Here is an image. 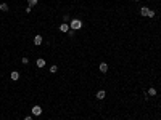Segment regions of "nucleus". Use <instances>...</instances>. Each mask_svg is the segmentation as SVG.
Listing matches in <instances>:
<instances>
[{
	"mask_svg": "<svg viewBox=\"0 0 161 120\" xmlns=\"http://www.w3.org/2000/svg\"><path fill=\"white\" fill-rule=\"evenodd\" d=\"M69 27L73 29V31H77V29L82 27V22H80V19H73V21L69 22Z\"/></svg>",
	"mask_w": 161,
	"mask_h": 120,
	"instance_id": "1",
	"label": "nucleus"
},
{
	"mask_svg": "<svg viewBox=\"0 0 161 120\" xmlns=\"http://www.w3.org/2000/svg\"><path fill=\"white\" fill-rule=\"evenodd\" d=\"M24 120H32V117H31V115H26V117H24Z\"/></svg>",
	"mask_w": 161,
	"mask_h": 120,
	"instance_id": "18",
	"label": "nucleus"
},
{
	"mask_svg": "<svg viewBox=\"0 0 161 120\" xmlns=\"http://www.w3.org/2000/svg\"><path fill=\"white\" fill-rule=\"evenodd\" d=\"M148 11H150V8L143 6V8H140V15H142V16H148Z\"/></svg>",
	"mask_w": 161,
	"mask_h": 120,
	"instance_id": "5",
	"label": "nucleus"
},
{
	"mask_svg": "<svg viewBox=\"0 0 161 120\" xmlns=\"http://www.w3.org/2000/svg\"><path fill=\"white\" fill-rule=\"evenodd\" d=\"M60 31L61 32H68L69 31V24H68V22H63V24L60 26Z\"/></svg>",
	"mask_w": 161,
	"mask_h": 120,
	"instance_id": "3",
	"label": "nucleus"
},
{
	"mask_svg": "<svg viewBox=\"0 0 161 120\" xmlns=\"http://www.w3.org/2000/svg\"><path fill=\"white\" fill-rule=\"evenodd\" d=\"M63 21H64V22H68V21H69V16L64 15V16H63Z\"/></svg>",
	"mask_w": 161,
	"mask_h": 120,
	"instance_id": "15",
	"label": "nucleus"
},
{
	"mask_svg": "<svg viewBox=\"0 0 161 120\" xmlns=\"http://www.w3.org/2000/svg\"><path fill=\"white\" fill-rule=\"evenodd\" d=\"M105 96H106V93H105L103 90H100V91L97 93V99H103V98H105Z\"/></svg>",
	"mask_w": 161,
	"mask_h": 120,
	"instance_id": "8",
	"label": "nucleus"
},
{
	"mask_svg": "<svg viewBox=\"0 0 161 120\" xmlns=\"http://www.w3.org/2000/svg\"><path fill=\"white\" fill-rule=\"evenodd\" d=\"M36 64H37V67H43V66H45V61H43L42 58H39L37 61H36Z\"/></svg>",
	"mask_w": 161,
	"mask_h": 120,
	"instance_id": "7",
	"label": "nucleus"
},
{
	"mask_svg": "<svg viewBox=\"0 0 161 120\" xmlns=\"http://www.w3.org/2000/svg\"><path fill=\"white\" fill-rule=\"evenodd\" d=\"M34 45H42V35H36L34 37Z\"/></svg>",
	"mask_w": 161,
	"mask_h": 120,
	"instance_id": "4",
	"label": "nucleus"
},
{
	"mask_svg": "<svg viewBox=\"0 0 161 120\" xmlns=\"http://www.w3.org/2000/svg\"><path fill=\"white\" fill-rule=\"evenodd\" d=\"M21 63H23V64H27V63H29V59H27V58H23Z\"/></svg>",
	"mask_w": 161,
	"mask_h": 120,
	"instance_id": "16",
	"label": "nucleus"
},
{
	"mask_svg": "<svg viewBox=\"0 0 161 120\" xmlns=\"http://www.w3.org/2000/svg\"><path fill=\"white\" fill-rule=\"evenodd\" d=\"M153 16H155V11L150 10V11H148V18H153Z\"/></svg>",
	"mask_w": 161,
	"mask_h": 120,
	"instance_id": "14",
	"label": "nucleus"
},
{
	"mask_svg": "<svg viewBox=\"0 0 161 120\" xmlns=\"http://www.w3.org/2000/svg\"><path fill=\"white\" fill-rule=\"evenodd\" d=\"M135 2H139V0H135Z\"/></svg>",
	"mask_w": 161,
	"mask_h": 120,
	"instance_id": "19",
	"label": "nucleus"
},
{
	"mask_svg": "<svg viewBox=\"0 0 161 120\" xmlns=\"http://www.w3.org/2000/svg\"><path fill=\"white\" fill-rule=\"evenodd\" d=\"M156 94V90L153 88V87H151V88H148V96H155Z\"/></svg>",
	"mask_w": 161,
	"mask_h": 120,
	"instance_id": "10",
	"label": "nucleus"
},
{
	"mask_svg": "<svg viewBox=\"0 0 161 120\" xmlns=\"http://www.w3.org/2000/svg\"><path fill=\"white\" fill-rule=\"evenodd\" d=\"M27 3H29V6H34L37 5V0H27Z\"/></svg>",
	"mask_w": 161,
	"mask_h": 120,
	"instance_id": "12",
	"label": "nucleus"
},
{
	"mask_svg": "<svg viewBox=\"0 0 161 120\" xmlns=\"http://www.w3.org/2000/svg\"><path fill=\"white\" fill-rule=\"evenodd\" d=\"M0 10L2 11H8V5H6V3H2V5H0Z\"/></svg>",
	"mask_w": 161,
	"mask_h": 120,
	"instance_id": "11",
	"label": "nucleus"
},
{
	"mask_svg": "<svg viewBox=\"0 0 161 120\" xmlns=\"http://www.w3.org/2000/svg\"><path fill=\"white\" fill-rule=\"evenodd\" d=\"M68 35H69V37H74V31H68Z\"/></svg>",
	"mask_w": 161,
	"mask_h": 120,
	"instance_id": "17",
	"label": "nucleus"
},
{
	"mask_svg": "<svg viewBox=\"0 0 161 120\" xmlns=\"http://www.w3.org/2000/svg\"><path fill=\"white\" fill-rule=\"evenodd\" d=\"M106 71H108V64H106V63H102V64H100V72L105 74Z\"/></svg>",
	"mask_w": 161,
	"mask_h": 120,
	"instance_id": "6",
	"label": "nucleus"
},
{
	"mask_svg": "<svg viewBox=\"0 0 161 120\" xmlns=\"http://www.w3.org/2000/svg\"><path fill=\"white\" fill-rule=\"evenodd\" d=\"M56 71H58V67H56V66H52V67H50V72H52V74H55Z\"/></svg>",
	"mask_w": 161,
	"mask_h": 120,
	"instance_id": "13",
	"label": "nucleus"
},
{
	"mask_svg": "<svg viewBox=\"0 0 161 120\" xmlns=\"http://www.w3.org/2000/svg\"><path fill=\"white\" fill-rule=\"evenodd\" d=\"M11 78H13V80H18V78H19V72L13 71V72H11Z\"/></svg>",
	"mask_w": 161,
	"mask_h": 120,
	"instance_id": "9",
	"label": "nucleus"
},
{
	"mask_svg": "<svg viewBox=\"0 0 161 120\" xmlns=\"http://www.w3.org/2000/svg\"><path fill=\"white\" fill-rule=\"evenodd\" d=\"M32 114L34 115H40L42 114V107H40V106H34V107H32Z\"/></svg>",
	"mask_w": 161,
	"mask_h": 120,
	"instance_id": "2",
	"label": "nucleus"
}]
</instances>
